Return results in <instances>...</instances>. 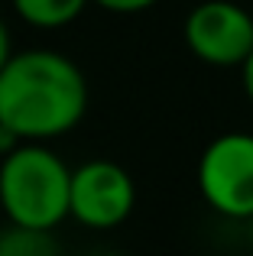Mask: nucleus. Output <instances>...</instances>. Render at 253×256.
<instances>
[{
  "instance_id": "1",
  "label": "nucleus",
  "mask_w": 253,
  "mask_h": 256,
  "mask_svg": "<svg viewBox=\"0 0 253 256\" xmlns=\"http://www.w3.org/2000/svg\"><path fill=\"white\" fill-rule=\"evenodd\" d=\"M88 110V78L52 49L13 52L0 68V124L20 140L65 136Z\"/></svg>"
},
{
  "instance_id": "2",
  "label": "nucleus",
  "mask_w": 253,
  "mask_h": 256,
  "mask_svg": "<svg viewBox=\"0 0 253 256\" xmlns=\"http://www.w3.org/2000/svg\"><path fill=\"white\" fill-rule=\"evenodd\" d=\"M0 208L6 220L56 230L72 218V169L36 140L0 156Z\"/></svg>"
},
{
  "instance_id": "3",
  "label": "nucleus",
  "mask_w": 253,
  "mask_h": 256,
  "mask_svg": "<svg viewBox=\"0 0 253 256\" xmlns=\"http://www.w3.org/2000/svg\"><path fill=\"white\" fill-rule=\"evenodd\" d=\"M198 192L211 211L234 220L253 218V133L214 136L198 159Z\"/></svg>"
},
{
  "instance_id": "4",
  "label": "nucleus",
  "mask_w": 253,
  "mask_h": 256,
  "mask_svg": "<svg viewBox=\"0 0 253 256\" xmlns=\"http://www.w3.org/2000/svg\"><path fill=\"white\" fill-rule=\"evenodd\" d=\"M185 46L204 65L240 68L253 52V16L234 0H202L185 16Z\"/></svg>"
},
{
  "instance_id": "5",
  "label": "nucleus",
  "mask_w": 253,
  "mask_h": 256,
  "mask_svg": "<svg viewBox=\"0 0 253 256\" xmlns=\"http://www.w3.org/2000/svg\"><path fill=\"white\" fill-rule=\"evenodd\" d=\"M133 204L136 185L124 166L110 159H91L72 169V218L78 224L110 230L130 218Z\"/></svg>"
},
{
  "instance_id": "6",
  "label": "nucleus",
  "mask_w": 253,
  "mask_h": 256,
  "mask_svg": "<svg viewBox=\"0 0 253 256\" xmlns=\"http://www.w3.org/2000/svg\"><path fill=\"white\" fill-rule=\"evenodd\" d=\"M16 16L36 30H62L75 23L91 0H10Z\"/></svg>"
},
{
  "instance_id": "7",
  "label": "nucleus",
  "mask_w": 253,
  "mask_h": 256,
  "mask_svg": "<svg viewBox=\"0 0 253 256\" xmlns=\"http://www.w3.org/2000/svg\"><path fill=\"white\" fill-rule=\"evenodd\" d=\"M52 253H58V240L52 237V230L13 224V220L0 227V256H52Z\"/></svg>"
},
{
  "instance_id": "8",
  "label": "nucleus",
  "mask_w": 253,
  "mask_h": 256,
  "mask_svg": "<svg viewBox=\"0 0 253 256\" xmlns=\"http://www.w3.org/2000/svg\"><path fill=\"white\" fill-rule=\"evenodd\" d=\"M91 4L104 6V10H110V13H143V10H150V6H156L159 0H91Z\"/></svg>"
},
{
  "instance_id": "9",
  "label": "nucleus",
  "mask_w": 253,
  "mask_h": 256,
  "mask_svg": "<svg viewBox=\"0 0 253 256\" xmlns=\"http://www.w3.org/2000/svg\"><path fill=\"white\" fill-rule=\"evenodd\" d=\"M240 82H244V94H247V100L253 104V52L247 56V62L240 65Z\"/></svg>"
},
{
  "instance_id": "10",
  "label": "nucleus",
  "mask_w": 253,
  "mask_h": 256,
  "mask_svg": "<svg viewBox=\"0 0 253 256\" xmlns=\"http://www.w3.org/2000/svg\"><path fill=\"white\" fill-rule=\"evenodd\" d=\"M13 56V42H10V30H6V23L0 20V68H4L6 62H10Z\"/></svg>"
},
{
  "instance_id": "11",
  "label": "nucleus",
  "mask_w": 253,
  "mask_h": 256,
  "mask_svg": "<svg viewBox=\"0 0 253 256\" xmlns=\"http://www.w3.org/2000/svg\"><path fill=\"white\" fill-rule=\"evenodd\" d=\"M250 244H253V218H250Z\"/></svg>"
}]
</instances>
